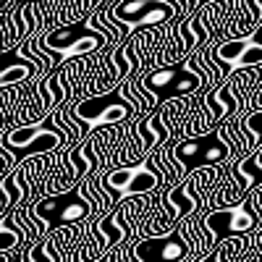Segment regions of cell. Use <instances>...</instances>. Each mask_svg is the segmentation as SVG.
<instances>
[{"label":"cell","instance_id":"cell-10","mask_svg":"<svg viewBox=\"0 0 262 262\" xmlns=\"http://www.w3.org/2000/svg\"><path fill=\"white\" fill-rule=\"evenodd\" d=\"M259 221L262 215L254 210V200H249V202L212 210L205 217V231L210 236V244H215V242H226L228 236H236V233H252Z\"/></svg>","mask_w":262,"mask_h":262},{"label":"cell","instance_id":"cell-15","mask_svg":"<svg viewBox=\"0 0 262 262\" xmlns=\"http://www.w3.org/2000/svg\"><path fill=\"white\" fill-rule=\"evenodd\" d=\"M238 179H244V189H254L262 184V163H259V149L254 152L252 158H244L242 163L236 165Z\"/></svg>","mask_w":262,"mask_h":262},{"label":"cell","instance_id":"cell-8","mask_svg":"<svg viewBox=\"0 0 262 262\" xmlns=\"http://www.w3.org/2000/svg\"><path fill=\"white\" fill-rule=\"evenodd\" d=\"M179 6L173 0H123L111 11H102L107 18L126 24L128 32H142L152 27H163L176 16Z\"/></svg>","mask_w":262,"mask_h":262},{"label":"cell","instance_id":"cell-13","mask_svg":"<svg viewBox=\"0 0 262 262\" xmlns=\"http://www.w3.org/2000/svg\"><path fill=\"white\" fill-rule=\"evenodd\" d=\"M24 244H29V233L16 221V215L8 212L6 217H0V254H11Z\"/></svg>","mask_w":262,"mask_h":262},{"label":"cell","instance_id":"cell-4","mask_svg":"<svg viewBox=\"0 0 262 262\" xmlns=\"http://www.w3.org/2000/svg\"><path fill=\"white\" fill-rule=\"evenodd\" d=\"M29 210H32L39 236L50 233L55 228H63V226H79L95 215V207L86 200L84 189H66V191L48 194L42 200L32 202Z\"/></svg>","mask_w":262,"mask_h":262},{"label":"cell","instance_id":"cell-12","mask_svg":"<svg viewBox=\"0 0 262 262\" xmlns=\"http://www.w3.org/2000/svg\"><path fill=\"white\" fill-rule=\"evenodd\" d=\"M42 71H45V69H42L37 60L21 55L18 50L0 53V86L27 81V79H32L34 74H42Z\"/></svg>","mask_w":262,"mask_h":262},{"label":"cell","instance_id":"cell-3","mask_svg":"<svg viewBox=\"0 0 262 262\" xmlns=\"http://www.w3.org/2000/svg\"><path fill=\"white\" fill-rule=\"evenodd\" d=\"M107 42H111V37L100 29L97 16L92 13L86 21H79V24H69V27L45 32L39 37V48L50 55L53 66H60L63 60L100 53Z\"/></svg>","mask_w":262,"mask_h":262},{"label":"cell","instance_id":"cell-6","mask_svg":"<svg viewBox=\"0 0 262 262\" xmlns=\"http://www.w3.org/2000/svg\"><path fill=\"white\" fill-rule=\"evenodd\" d=\"M236 158V147L228 142L226 131H207V134L186 137L170 147V160L184 173H191L205 165H226Z\"/></svg>","mask_w":262,"mask_h":262},{"label":"cell","instance_id":"cell-19","mask_svg":"<svg viewBox=\"0 0 262 262\" xmlns=\"http://www.w3.org/2000/svg\"><path fill=\"white\" fill-rule=\"evenodd\" d=\"M194 3H210V0H194Z\"/></svg>","mask_w":262,"mask_h":262},{"label":"cell","instance_id":"cell-16","mask_svg":"<svg viewBox=\"0 0 262 262\" xmlns=\"http://www.w3.org/2000/svg\"><path fill=\"white\" fill-rule=\"evenodd\" d=\"M168 202L179 207V221H181V217H186V215H191L194 207H196V200H191V186H189V184L173 189V191L168 194Z\"/></svg>","mask_w":262,"mask_h":262},{"label":"cell","instance_id":"cell-9","mask_svg":"<svg viewBox=\"0 0 262 262\" xmlns=\"http://www.w3.org/2000/svg\"><path fill=\"white\" fill-rule=\"evenodd\" d=\"M210 60L217 69H223V76H231L244 69H257V66H262V29L217 42L210 53Z\"/></svg>","mask_w":262,"mask_h":262},{"label":"cell","instance_id":"cell-14","mask_svg":"<svg viewBox=\"0 0 262 262\" xmlns=\"http://www.w3.org/2000/svg\"><path fill=\"white\" fill-rule=\"evenodd\" d=\"M207 111L217 118H228L236 113V100L231 97V86H215V90L205 97Z\"/></svg>","mask_w":262,"mask_h":262},{"label":"cell","instance_id":"cell-5","mask_svg":"<svg viewBox=\"0 0 262 262\" xmlns=\"http://www.w3.org/2000/svg\"><path fill=\"white\" fill-rule=\"evenodd\" d=\"M139 116V107L131 102L121 90H111L102 95H90L71 105L69 118H74L81 126V134H90L92 128H105V126H118L128 118Z\"/></svg>","mask_w":262,"mask_h":262},{"label":"cell","instance_id":"cell-11","mask_svg":"<svg viewBox=\"0 0 262 262\" xmlns=\"http://www.w3.org/2000/svg\"><path fill=\"white\" fill-rule=\"evenodd\" d=\"M191 254L194 252H191L189 236L179 228L139 238V244H134V249L128 252L131 259H139V262H179V259H186Z\"/></svg>","mask_w":262,"mask_h":262},{"label":"cell","instance_id":"cell-17","mask_svg":"<svg viewBox=\"0 0 262 262\" xmlns=\"http://www.w3.org/2000/svg\"><path fill=\"white\" fill-rule=\"evenodd\" d=\"M252 137H257V139H262V107L259 111H254V113H249V116H244V123H242Z\"/></svg>","mask_w":262,"mask_h":262},{"label":"cell","instance_id":"cell-1","mask_svg":"<svg viewBox=\"0 0 262 262\" xmlns=\"http://www.w3.org/2000/svg\"><path fill=\"white\" fill-rule=\"evenodd\" d=\"M142 86L155 97V102H168L179 97H191L205 92L212 81H221L215 71L207 66L196 63L194 58L184 63H168V66H155L139 76Z\"/></svg>","mask_w":262,"mask_h":262},{"label":"cell","instance_id":"cell-7","mask_svg":"<svg viewBox=\"0 0 262 262\" xmlns=\"http://www.w3.org/2000/svg\"><path fill=\"white\" fill-rule=\"evenodd\" d=\"M160 184H163V170L160 168L155 170L149 165V160L113 168L100 179V186L113 202H126L131 196L152 194L155 189H160Z\"/></svg>","mask_w":262,"mask_h":262},{"label":"cell","instance_id":"cell-18","mask_svg":"<svg viewBox=\"0 0 262 262\" xmlns=\"http://www.w3.org/2000/svg\"><path fill=\"white\" fill-rule=\"evenodd\" d=\"M257 244L262 247V236L257 238ZM252 257H262V249H259V252H247V254H244V259H252Z\"/></svg>","mask_w":262,"mask_h":262},{"label":"cell","instance_id":"cell-2","mask_svg":"<svg viewBox=\"0 0 262 262\" xmlns=\"http://www.w3.org/2000/svg\"><path fill=\"white\" fill-rule=\"evenodd\" d=\"M66 144H74L71 134L55 121L53 113L45 116L42 121H37V123H24V126L8 128L0 134V147L13 158V163L53 155V152H58Z\"/></svg>","mask_w":262,"mask_h":262}]
</instances>
